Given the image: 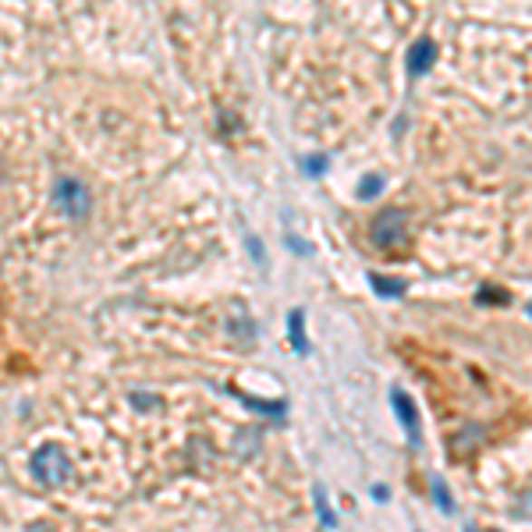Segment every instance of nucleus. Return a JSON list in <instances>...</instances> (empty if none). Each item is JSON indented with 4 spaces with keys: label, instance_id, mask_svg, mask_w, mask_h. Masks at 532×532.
<instances>
[{
    "label": "nucleus",
    "instance_id": "nucleus-12",
    "mask_svg": "<svg viewBox=\"0 0 532 532\" xmlns=\"http://www.w3.org/2000/svg\"><path fill=\"white\" fill-rule=\"evenodd\" d=\"M479 302H508V291H479Z\"/></svg>",
    "mask_w": 532,
    "mask_h": 532
},
{
    "label": "nucleus",
    "instance_id": "nucleus-2",
    "mask_svg": "<svg viewBox=\"0 0 532 532\" xmlns=\"http://www.w3.org/2000/svg\"><path fill=\"white\" fill-rule=\"evenodd\" d=\"M405 213L401 209H394V206H387L383 213H376L372 217V242L380 248H398L405 246Z\"/></svg>",
    "mask_w": 532,
    "mask_h": 532
},
{
    "label": "nucleus",
    "instance_id": "nucleus-14",
    "mask_svg": "<svg viewBox=\"0 0 532 532\" xmlns=\"http://www.w3.org/2000/svg\"><path fill=\"white\" fill-rule=\"evenodd\" d=\"M529 316H532V302H529Z\"/></svg>",
    "mask_w": 532,
    "mask_h": 532
},
{
    "label": "nucleus",
    "instance_id": "nucleus-7",
    "mask_svg": "<svg viewBox=\"0 0 532 532\" xmlns=\"http://www.w3.org/2000/svg\"><path fill=\"white\" fill-rule=\"evenodd\" d=\"M369 285L376 287V295H387V298H401V295H405V281H394V277L369 274Z\"/></svg>",
    "mask_w": 532,
    "mask_h": 532
},
{
    "label": "nucleus",
    "instance_id": "nucleus-1",
    "mask_svg": "<svg viewBox=\"0 0 532 532\" xmlns=\"http://www.w3.org/2000/svg\"><path fill=\"white\" fill-rule=\"evenodd\" d=\"M33 472H36V479H40L43 487H64L68 476H72V461H68V454L57 444H46L33 458Z\"/></svg>",
    "mask_w": 532,
    "mask_h": 532
},
{
    "label": "nucleus",
    "instance_id": "nucleus-6",
    "mask_svg": "<svg viewBox=\"0 0 532 532\" xmlns=\"http://www.w3.org/2000/svg\"><path fill=\"white\" fill-rule=\"evenodd\" d=\"M287 334H291V348L295 352H309V341H305V313L302 309H291L287 313Z\"/></svg>",
    "mask_w": 532,
    "mask_h": 532
},
{
    "label": "nucleus",
    "instance_id": "nucleus-13",
    "mask_svg": "<svg viewBox=\"0 0 532 532\" xmlns=\"http://www.w3.org/2000/svg\"><path fill=\"white\" fill-rule=\"evenodd\" d=\"M465 532H479V529H465Z\"/></svg>",
    "mask_w": 532,
    "mask_h": 532
},
{
    "label": "nucleus",
    "instance_id": "nucleus-10",
    "mask_svg": "<svg viewBox=\"0 0 532 532\" xmlns=\"http://www.w3.org/2000/svg\"><path fill=\"white\" fill-rule=\"evenodd\" d=\"M302 170H305L309 178H320V174L327 170V157H302Z\"/></svg>",
    "mask_w": 532,
    "mask_h": 532
},
{
    "label": "nucleus",
    "instance_id": "nucleus-4",
    "mask_svg": "<svg viewBox=\"0 0 532 532\" xmlns=\"http://www.w3.org/2000/svg\"><path fill=\"white\" fill-rule=\"evenodd\" d=\"M433 61H437V43L433 40H415L409 50V72L411 75H426L430 68H433Z\"/></svg>",
    "mask_w": 532,
    "mask_h": 532
},
{
    "label": "nucleus",
    "instance_id": "nucleus-3",
    "mask_svg": "<svg viewBox=\"0 0 532 532\" xmlns=\"http://www.w3.org/2000/svg\"><path fill=\"white\" fill-rule=\"evenodd\" d=\"M53 199L61 203V209L68 217H75V220L92 209V196H89V189H85L79 178H61L57 189H53Z\"/></svg>",
    "mask_w": 532,
    "mask_h": 532
},
{
    "label": "nucleus",
    "instance_id": "nucleus-8",
    "mask_svg": "<svg viewBox=\"0 0 532 532\" xmlns=\"http://www.w3.org/2000/svg\"><path fill=\"white\" fill-rule=\"evenodd\" d=\"M383 192V178L380 174H366L363 181H359V199H376Z\"/></svg>",
    "mask_w": 532,
    "mask_h": 532
},
{
    "label": "nucleus",
    "instance_id": "nucleus-11",
    "mask_svg": "<svg viewBox=\"0 0 532 532\" xmlns=\"http://www.w3.org/2000/svg\"><path fill=\"white\" fill-rule=\"evenodd\" d=\"M433 500H437V504H440V508H444V511H454V500H450V493H448V487H444V483H440V479H433Z\"/></svg>",
    "mask_w": 532,
    "mask_h": 532
},
{
    "label": "nucleus",
    "instance_id": "nucleus-9",
    "mask_svg": "<svg viewBox=\"0 0 532 532\" xmlns=\"http://www.w3.org/2000/svg\"><path fill=\"white\" fill-rule=\"evenodd\" d=\"M313 500H316V511H320V522H324V526H337V518H334V511H330L327 497H324V490H320V487L313 490Z\"/></svg>",
    "mask_w": 532,
    "mask_h": 532
},
{
    "label": "nucleus",
    "instance_id": "nucleus-5",
    "mask_svg": "<svg viewBox=\"0 0 532 532\" xmlns=\"http://www.w3.org/2000/svg\"><path fill=\"white\" fill-rule=\"evenodd\" d=\"M391 401H394V411H398L401 426L409 430L411 444H415V440H419V415H415V409H411L409 394H405V391H394V394H391Z\"/></svg>",
    "mask_w": 532,
    "mask_h": 532
}]
</instances>
